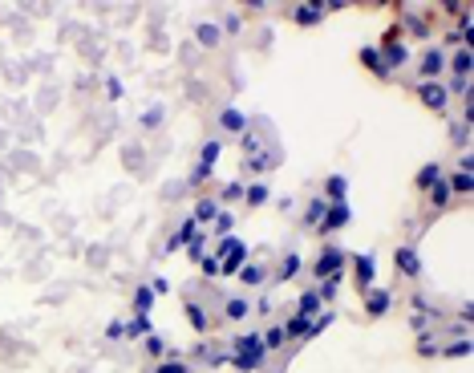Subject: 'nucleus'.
Instances as JSON below:
<instances>
[{"instance_id":"1","label":"nucleus","mask_w":474,"mask_h":373,"mask_svg":"<svg viewBox=\"0 0 474 373\" xmlns=\"http://www.w3.org/2000/svg\"><path fill=\"white\" fill-rule=\"evenodd\" d=\"M263 341H259V333H239L235 337V349H231V365L239 373H252V370H259L263 365Z\"/></svg>"},{"instance_id":"2","label":"nucleus","mask_w":474,"mask_h":373,"mask_svg":"<svg viewBox=\"0 0 474 373\" xmlns=\"http://www.w3.org/2000/svg\"><path fill=\"white\" fill-rule=\"evenodd\" d=\"M353 224V207L348 203H329V211H324V219L316 224V232L329 235V232H341V228H348Z\"/></svg>"},{"instance_id":"3","label":"nucleus","mask_w":474,"mask_h":373,"mask_svg":"<svg viewBox=\"0 0 474 373\" xmlns=\"http://www.w3.org/2000/svg\"><path fill=\"white\" fill-rule=\"evenodd\" d=\"M418 97H422V106H430L438 114L450 106V90H446L442 82H418Z\"/></svg>"},{"instance_id":"4","label":"nucleus","mask_w":474,"mask_h":373,"mask_svg":"<svg viewBox=\"0 0 474 373\" xmlns=\"http://www.w3.org/2000/svg\"><path fill=\"white\" fill-rule=\"evenodd\" d=\"M418 73H422V82H438L442 73H446V53L438 45H430L422 53V65H418Z\"/></svg>"},{"instance_id":"5","label":"nucleus","mask_w":474,"mask_h":373,"mask_svg":"<svg viewBox=\"0 0 474 373\" xmlns=\"http://www.w3.org/2000/svg\"><path fill=\"white\" fill-rule=\"evenodd\" d=\"M377 53H381V61L389 65V73H393L397 65H405V61H410V49L397 41V33H386V41H381V49H377Z\"/></svg>"},{"instance_id":"6","label":"nucleus","mask_w":474,"mask_h":373,"mask_svg":"<svg viewBox=\"0 0 474 373\" xmlns=\"http://www.w3.org/2000/svg\"><path fill=\"white\" fill-rule=\"evenodd\" d=\"M341 264H345V252L341 248H324L320 260H316V280H329V276H341Z\"/></svg>"},{"instance_id":"7","label":"nucleus","mask_w":474,"mask_h":373,"mask_svg":"<svg viewBox=\"0 0 474 373\" xmlns=\"http://www.w3.org/2000/svg\"><path fill=\"white\" fill-rule=\"evenodd\" d=\"M244 264H248V248H244V243L235 239V243H231V248H227V252L219 256V276H235V272H239Z\"/></svg>"},{"instance_id":"8","label":"nucleus","mask_w":474,"mask_h":373,"mask_svg":"<svg viewBox=\"0 0 474 373\" xmlns=\"http://www.w3.org/2000/svg\"><path fill=\"white\" fill-rule=\"evenodd\" d=\"M393 260H397V272H401V276H418V272H422V256H418L410 243H401V248L393 252Z\"/></svg>"},{"instance_id":"9","label":"nucleus","mask_w":474,"mask_h":373,"mask_svg":"<svg viewBox=\"0 0 474 373\" xmlns=\"http://www.w3.org/2000/svg\"><path fill=\"white\" fill-rule=\"evenodd\" d=\"M389 304H393V292H389V288H365V309H369L373 317H386Z\"/></svg>"},{"instance_id":"10","label":"nucleus","mask_w":474,"mask_h":373,"mask_svg":"<svg viewBox=\"0 0 474 373\" xmlns=\"http://www.w3.org/2000/svg\"><path fill=\"white\" fill-rule=\"evenodd\" d=\"M353 272H357V280H361V288H369L373 276H377V260H373L369 252H361V256H353Z\"/></svg>"},{"instance_id":"11","label":"nucleus","mask_w":474,"mask_h":373,"mask_svg":"<svg viewBox=\"0 0 474 373\" xmlns=\"http://www.w3.org/2000/svg\"><path fill=\"white\" fill-rule=\"evenodd\" d=\"M284 341H312V321L308 317H288L284 321Z\"/></svg>"},{"instance_id":"12","label":"nucleus","mask_w":474,"mask_h":373,"mask_svg":"<svg viewBox=\"0 0 474 373\" xmlns=\"http://www.w3.org/2000/svg\"><path fill=\"white\" fill-rule=\"evenodd\" d=\"M320 16H324V4H320V0H316V4H312V0H308V4H296V12H292V21L304 25V29H308V25H316Z\"/></svg>"},{"instance_id":"13","label":"nucleus","mask_w":474,"mask_h":373,"mask_svg":"<svg viewBox=\"0 0 474 373\" xmlns=\"http://www.w3.org/2000/svg\"><path fill=\"white\" fill-rule=\"evenodd\" d=\"M361 65H365V69H373L377 77H389V65H386V61H381V53H377V45H365V49H361Z\"/></svg>"},{"instance_id":"14","label":"nucleus","mask_w":474,"mask_h":373,"mask_svg":"<svg viewBox=\"0 0 474 373\" xmlns=\"http://www.w3.org/2000/svg\"><path fill=\"white\" fill-rule=\"evenodd\" d=\"M195 37H199V45L215 49L219 41H223V29H219V25H211V21H199V25H195Z\"/></svg>"},{"instance_id":"15","label":"nucleus","mask_w":474,"mask_h":373,"mask_svg":"<svg viewBox=\"0 0 474 373\" xmlns=\"http://www.w3.org/2000/svg\"><path fill=\"white\" fill-rule=\"evenodd\" d=\"M219 126H223V130H231V134H244V130H248V118H244L239 110H231V106H227V110L219 114Z\"/></svg>"},{"instance_id":"16","label":"nucleus","mask_w":474,"mask_h":373,"mask_svg":"<svg viewBox=\"0 0 474 373\" xmlns=\"http://www.w3.org/2000/svg\"><path fill=\"white\" fill-rule=\"evenodd\" d=\"M219 211H223V207H219V199H199V207H195V215H191V219H195V224H215Z\"/></svg>"},{"instance_id":"17","label":"nucleus","mask_w":474,"mask_h":373,"mask_svg":"<svg viewBox=\"0 0 474 373\" xmlns=\"http://www.w3.org/2000/svg\"><path fill=\"white\" fill-rule=\"evenodd\" d=\"M195 235H199V224H195V219H182V224H178V232L171 235V243H167V248H182V243H191V239H195Z\"/></svg>"},{"instance_id":"18","label":"nucleus","mask_w":474,"mask_h":373,"mask_svg":"<svg viewBox=\"0 0 474 373\" xmlns=\"http://www.w3.org/2000/svg\"><path fill=\"white\" fill-rule=\"evenodd\" d=\"M324 195H329V203H345V195H348V179H345V175H333V179L324 183Z\"/></svg>"},{"instance_id":"19","label":"nucleus","mask_w":474,"mask_h":373,"mask_svg":"<svg viewBox=\"0 0 474 373\" xmlns=\"http://www.w3.org/2000/svg\"><path fill=\"white\" fill-rule=\"evenodd\" d=\"M272 163H276V154H248V163H244V171H248V175H259V171H268V167H272Z\"/></svg>"},{"instance_id":"20","label":"nucleus","mask_w":474,"mask_h":373,"mask_svg":"<svg viewBox=\"0 0 474 373\" xmlns=\"http://www.w3.org/2000/svg\"><path fill=\"white\" fill-rule=\"evenodd\" d=\"M438 179H442V167H438V163H426V167L418 171V186H422V191H430Z\"/></svg>"},{"instance_id":"21","label":"nucleus","mask_w":474,"mask_h":373,"mask_svg":"<svg viewBox=\"0 0 474 373\" xmlns=\"http://www.w3.org/2000/svg\"><path fill=\"white\" fill-rule=\"evenodd\" d=\"M324 211H329V199H312V207L304 211V224H308V228H316V224L324 219Z\"/></svg>"},{"instance_id":"22","label":"nucleus","mask_w":474,"mask_h":373,"mask_svg":"<svg viewBox=\"0 0 474 373\" xmlns=\"http://www.w3.org/2000/svg\"><path fill=\"white\" fill-rule=\"evenodd\" d=\"M450 199H454V191L446 186V179H438V183L430 186V203H434V207H446Z\"/></svg>"},{"instance_id":"23","label":"nucleus","mask_w":474,"mask_h":373,"mask_svg":"<svg viewBox=\"0 0 474 373\" xmlns=\"http://www.w3.org/2000/svg\"><path fill=\"white\" fill-rule=\"evenodd\" d=\"M296 272H300V256H296V252H288V256H284V264H280V272H276V280H292Z\"/></svg>"},{"instance_id":"24","label":"nucleus","mask_w":474,"mask_h":373,"mask_svg":"<svg viewBox=\"0 0 474 373\" xmlns=\"http://www.w3.org/2000/svg\"><path fill=\"white\" fill-rule=\"evenodd\" d=\"M450 191H458V195H471V186H474V171H458L454 179H450Z\"/></svg>"},{"instance_id":"25","label":"nucleus","mask_w":474,"mask_h":373,"mask_svg":"<svg viewBox=\"0 0 474 373\" xmlns=\"http://www.w3.org/2000/svg\"><path fill=\"white\" fill-rule=\"evenodd\" d=\"M146 333H150V317H134L122 325V337H146Z\"/></svg>"},{"instance_id":"26","label":"nucleus","mask_w":474,"mask_h":373,"mask_svg":"<svg viewBox=\"0 0 474 373\" xmlns=\"http://www.w3.org/2000/svg\"><path fill=\"white\" fill-rule=\"evenodd\" d=\"M134 309H138V317H146V313L154 309V292H150V288H138V292H134Z\"/></svg>"},{"instance_id":"27","label":"nucleus","mask_w":474,"mask_h":373,"mask_svg":"<svg viewBox=\"0 0 474 373\" xmlns=\"http://www.w3.org/2000/svg\"><path fill=\"white\" fill-rule=\"evenodd\" d=\"M223 313H227V317H231V321H244V317H248V313H252V304H248V300H239V296H231V300H227V309H223Z\"/></svg>"},{"instance_id":"28","label":"nucleus","mask_w":474,"mask_h":373,"mask_svg":"<svg viewBox=\"0 0 474 373\" xmlns=\"http://www.w3.org/2000/svg\"><path fill=\"white\" fill-rule=\"evenodd\" d=\"M268 195H272V191H268V186H263V183H252V186H244V199H248L252 207H259V203H268Z\"/></svg>"},{"instance_id":"29","label":"nucleus","mask_w":474,"mask_h":373,"mask_svg":"<svg viewBox=\"0 0 474 373\" xmlns=\"http://www.w3.org/2000/svg\"><path fill=\"white\" fill-rule=\"evenodd\" d=\"M259 341H263V349H280V345H284V325L263 328V337H259Z\"/></svg>"},{"instance_id":"30","label":"nucleus","mask_w":474,"mask_h":373,"mask_svg":"<svg viewBox=\"0 0 474 373\" xmlns=\"http://www.w3.org/2000/svg\"><path fill=\"white\" fill-rule=\"evenodd\" d=\"M312 313H320V296H316V292H304L300 296V313H296V317H308V321H312Z\"/></svg>"},{"instance_id":"31","label":"nucleus","mask_w":474,"mask_h":373,"mask_svg":"<svg viewBox=\"0 0 474 373\" xmlns=\"http://www.w3.org/2000/svg\"><path fill=\"white\" fill-rule=\"evenodd\" d=\"M454 77H471V49L454 53Z\"/></svg>"},{"instance_id":"32","label":"nucleus","mask_w":474,"mask_h":373,"mask_svg":"<svg viewBox=\"0 0 474 373\" xmlns=\"http://www.w3.org/2000/svg\"><path fill=\"white\" fill-rule=\"evenodd\" d=\"M219 154H223V142L219 139H211L207 142V146H203V154H199V163H203V167H215V158Z\"/></svg>"},{"instance_id":"33","label":"nucleus","mask_w":474,"mask_h":373,"mask_svg":"<svg viewBox=\"0 0 474 373\" xmlns=\"http://www.w3.org/2000/svg\"><path fill=\"white\" fill-rule=\"evenodd\" d=\"M187 317H191V325H195V333H207V317H203V309H199L195 300H187Z\"/></svg>"},{"instance_id":"34","label":"nucleus","mask_w":474,"mask_h":373,"mask_svg":"<svg viewBox=\"0 0 474 373\" xmlns=\"http://www.w3.org/2000/svg\"><path fill=\"white\" fill-rule=\"evenodd\" d=\"M235 276L244 280V284H263V268H259V264H244Z\"/></svg>"},{"instance_id":"35","label":"nucleus","mask_w":474,"mask_h":373,"mask_svg":"<svg viewBox=\"0 0 474 373\" xmlns=\"http://www.w3.org/2000/svg\"><path fill=\"white\" fill-rule=\"evenodd\" d=\"M337 288H341V276L324 280V284H320V292H316V296H320V304H324V300H333V296H337Z\"/></svg>"},{"instance_id":"36","label":"nucleus","mask_w":474,"mask_h":373,"mask_svg":"<svg viewBox=\"0 0 474 373\" xmlns=\"http://www.w3.org/2000/svg\"><path fill=\"white\" fill-rule=\"evenodd\" d=\"M466 353H471V341H466V337H462V341H454V345H446V349H442V357H466Z\"/></svg>"},{"instance_id":"37","label":"nucleus","mask_w":474,"mask_h":373,"mask_svg":"<svg viewBox=\"0 0 474 373\" xmlns=\"http://www.w3.org/2000/svg\"><path fill=\"white\" fill-rule=\"evenodd\" d=\"M231 224H235V215H231V211H219V215H215V239L231 232Z\"/></svg>"},{"instance_id":"38","label":"nucleus","mask_w":474,"mask_h":373,"mask_svg":"<svg viewBox=\"0 0 474 373\" xmlns=\"http://www.w3.org/2000/svg\"><path fill=\"white\" fill-rule=\"evenodd\" d=\"M146 353H150V357H163V353H167V341L150 333V337H146Z\"/></svg>"},{"instance_id":"39","label":"nucleus","mask_w":474,"mask_h":373,"mask_svg":"<svg viewBox=\"0 0 474 373\" xmlns=\"http://www.w3.org/2000/svg\"><path fill=\"white\" fill-rule=\"evenodd\" d=\"M405 25H410V29H414L418 37H426V21H422L418 12H410V8H405Z\"/></svg>"},{"instance_id":"40","label":"nucleus","mask_w":474,"mask_h":373,"mask_svg":"<svg viewBox=\"0 0 474 373\" xmlns=\"http://www.w3.org/2000/svg\"><path fill=\"white\" fill-rule=\"evenodd\" d=\"M203 248H207V239H203V235H195V239L187 243V256H191V260H203Z\"/></svg>"},{"instance_id":"41","label":"nucleus","mask_w":474,"mask_h":373,"mask_svg":"<svg viewBox=\"0 0 474 373\" xmlns=\"http://www.w3.org/2000/svg\"><path fill=\"white\" fill-rule=\"evenodd\" d=\"M154 373H191V365H187V361H174V357H171V361H163Z\"/></svg>"},{"instance_id":"42","label":"nucleus","mask_w":474,"mask_h":373,"mask_svg":"<svg viewBox=\"0 0 474 373\" xmlns=\"http://www.w3.org/2000/svg\"><path fill=\"white\" fill-rule=\"evenodd\" d=\"M199 268H203V276H219V260H215V256H203V260H199Z\"/></svg>"},{"instance_id":"43","label":"nucleus","mask_w":474,"mask_h":373,"mask_svg":"<svg viewBox=\"0 0 474 373\" xmlns=\"http://www.w3.org/2000/svg\"><path fill=\"white\" fill-rule=\"evenodd\" d=\"M158 122H163V110H146L142 114V126H158Z\"/></svg>"},{"instance_id":"44","label":"nucleus","mask_w":474,"mask_h":373,"mask_svg":"<svg viewBox=\"0 0 474 373\" xmlns=\"http://www.w3.org/2000/svg\"><path fill=\"white\" fill-rule=\"evenodd\" d=\"M244 195V183H227L223 186V199H239Z\"/></svg>"},{"instance_id":"45","label":"nucleus","mask_w":474,"mask_h":373,"mask_svg":"<svg viewBox=\"0 0 474 373\" xmlns=\"http://www.w3.org/2000/svg\"><path fill=\"white\" fill-rule=\"evenodd\" d=\"M106 93H110V97H118V93H122V82H118V77H110V82H106Z\"/></svg>"},{"instance_id":"46","label":"nucleus","mask_w":474,"mask_h":373,"mask_svg":"<svg viewBox=\"0 0 474 373\" xmlns=\"http://www.w3.org/2000/svg\"><path fill=\"white\" fill-rule=\"evenodd\" d=\"M244 150H248V154H256V150H259V139H252V134H248V139H244Z\"/></svg>"},{"instance_id":"47","label":"nucleus","mask_w":474,"mask_h":373,"mask_svg":"<svg viewBox=\"0 0 474 373\" xmlns=\"http://www.w3.org/2000/svg\"><path fill=\"white\" fill-rule=\"evenodd\" d=\"M150 373H154V370H150Z\"/></svg>"}]
</instances>
